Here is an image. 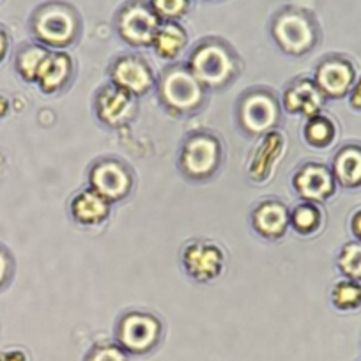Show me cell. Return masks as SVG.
<instances>
[{"mask_svg":"<svg viewBox=\"0 0 361 361\" xmlns=\"http://www.w3.org/2000/svg\"><path fill=\"white\" fill-rule=\"evenodd\" d=\"M353 232L356 238L361 239V211H357L353 218Z\"/></svg>","mask_w":361,"mask_h":361,"instance_id":"cell-31","label":"cell"},{"mask_svg":"<svg viewBox=\"0 0 361 361\" xmlns=\"http://www.w3.org/2000/svg\"><path fill=\"white\" fill-rule=\"evenodd\" d=\"M183 264L193 279L199 282H207L220 275L221 266H224V255L218 246L197 241L185 248Z\"/></svg>","mask_w":361,"mask_h":361,"instance_id":"cell-10","label":"cell"},{"mask_svg":"<svg viewBox=\"0 0 361 361\" xmlns=\"http://www.w3.org/2000/svg\"><path fill=\"white\" fill-rule=\"evenodd\" d=\"M335 177L347 188L361 185V147H343L335 158Z\"/></svg>","mask_w":361,"mask_h":361,"instance_id":"cell-19","label":"cell"},{"mask_svg":"<svg viewBox=\"0 0 361 361\" xmlns=\"http://www.w3.org/2000/svg\"><path fill=\"white\" fill-rule=\"evenodd\" d=\"M50 51L41 44H22L15 55V69L25 82H36L41 66Z\"/></svg>","mask_w":361,"mask_h":361,"instance_id":"cell-20","label":"cell"},{"mask_svg":"<svg viewBox=\"0 0 361 361\" xmlns=\"http://www.w3.org/2000/svg\"><path fill=\"white\" fill-rule=\"evenodd\" d=\"M158 27V15L152 11L151 6L142 0L128 2L117 16V30H119L121 37L133 47L152 44Z\"/></svg>","mask_w":361,"mask_h":361,"instance_id":"cell-6","label":"cell"},{"mask_svg":"<svg viewBox=\"0 0 361 361\" xmlns=\"http://www.w3.org/2000/svg\"><path fill=\"white\" fill-rule=\"evenodd\" d=\"M220 144L211 135H193L186 140L180 154V166L192 179H206L213 176L220 165Z\"/></svg>","mask_w":361,"mask_h":361,"instance_id":"cell-7","label":"cell"},{"mask_svg":"<svg viewBox=\"0 0 361 361\" xmlns=\"http://www.w3.org/2000/svg\"><path fill=\"white\" fill-rule=\"evenodd\" d=\"M324 94L319 89L317 83L310 80H300L287 89L283 96V105L289 112L303 114V116L314 117L321 110Z\"/></svg>","mask_w":361,"mask_h":361,"instance_id":"cell-15","label":"cell"},{"mask_svg":"<svg viewBox=\"0 0 361 361\" xmlns=\"http://www.w3.org/2000/svg\"><path fill=\"white\" fill-rule=\"evenodd\" d=\"M0 361H29L27 353L22 349H8L0 353Z\"/></svg>","mask_w":361,"mask_h":361,"instance_id":"cell-29","label":"cell"},{"mask_svg":"<svg viewBox=\"0 0 361 361\" xmlns=\"http://www.w3.org/2000/svg\"><path fill=\"white\" fill-rule=\"evenodd\" d=\"M114 85L121 87L131 96L145 94L152 87V73L144 59L126 55L114 62L112 66Z\"/></svg>","mask_w":361,"mask_h":361,"instance_id":"cell-11","label":"cell"},{"mask_svg":"<svg viewBox=\"0 0 361 361\" xmlns=\"http://www.w3.org/2000/svg\"><path fill=\"white\" fill-rule=\"evenodd\" d=\"M110 213L109 200L94 190L78 193L71 202V214L78 224L96 225L102 224Z\"/></svg>","mask_w":361,"mask_h":361,"instance_id":"cell-16","label":"cell"},{"mask_svg":"<svg viewBox=\"0 0 361 361\" xmlns=\"http://www.w3.org/2000/svg\"><path fill=\"white\" fill-rule=\"evenodd\" d=\"M279 105L269 92H250L239 106V121L248 133H264L279 121Z\"/></svg>","mask_w":361,"mask_h":361,"instance_id":"cell-8","label":"cell"},{"mask_svg":"<svg viewBox=\"0 0 361 361\" xmlns=\"http://www.w3.org/2000/svg\"><path fill=\"white\" fill-rule=\"evenodd\" d=\"M161 338V322L151 314L131 312L117 326V342L126 353L145 354L154 349Z\"/></svg>","mask_w":361,"mask_h":361,"instance_id":"cell-5","label":"cell"},{"mask_svg":"<svg viewBox=\"0 0 361 361\" xmlns=\"http://www.w3.org/2000/svg\"><path fill=\"white\" fill-rule=\"evenodd\" d=\"M133 177L128 166L116 159L99 161L90 170V186L106 200H119L130 193Z\"/></svg>","mask_w":361,"mask_h":361,"instance_id":"cell-9","label":"cell"},{"mask_svg":"<svg viewBox=\"0 0 361 361\" xmlns=\"http://www.w3.org/2000/svg\"><path fill=\"white\" fill-rule=\"evenodd\" d=\"M190 71L204 85L220 87L232 78L235 59L231 48L218 39L204 41L190 59Z\"/></svg>","mask_w":361,"mask_h":361,"instance_id":"cell-2","label":"cell"},{"mask_svg":"<svg viewBox=\"0 0 361 361\" xmlns=\"http://www.w3.org/2000/svg\"><path fill=\"white\" fill-rule=\"evenodd\" d=\"M305 133H307L308 142L312 145H315V147H326L328 144H331L333 137H335V126L326 117H315L307 126Z\"/></svg>","mask_w":361,"mask_h":361,"instance_id":"cell-24","label":"cell"},{"mask_svg":"<svg viewBox=\"0 0 361 361\" xmlns=\"http://www.w3.org/2000/svg\"><path fill=\"white\" fill-rule=\"evenodd\" d=\"M293 225L300 234H312L321 225V211L312 204H303L294 209Z\"/></svg>","mask_w":361,"mask_h":361,"instance_id":"cell-23","label":"cell"},{"mask_svg":"<svg viewBox=\"0 0 361 361\" xmlns=\"http://www.w3.org/2000/svg\"><path fill=\"white\" fill-rule=\"evenodd\" d=\"M156 51L165 59H173L179 55V51L186 44V32L176 22H166L165 25H159L156 30V36L152 39Z\"/></svg>","mask_w":361,"mask_h":361,"instance_id":"cell-21","label":"cell"},{"mask_svg":"<svg viewBox=\"0 0 361 361\" xmlns=\"http://www.w3.org/2000/svg\"><path fill=\"white\" fill-rule=\"evenodd\" d=\"M333 303L340 310H353L361 305V286L354 280L336 283L333 289Z\"/></svg>","mask_w":361,"mask_h":361,"instance_id":"cell-22","label":"cell"},{"mask_svg":"<svg viewBox=\"0 0 361 361\" xmlns=\"http://www.w3.org/2000/svg\"><path fill=\"white\" fill-rule=\"evenodd\" d=\"M354 80L353 66L342 59H328L317 69V87L329 98H342L347 94Z\"/></svg>","mask_w":361,"mask_h":361,"instance_id":"cell-13","label":"cell"},{"mask_svg":"<svg viewBox=\"0 0 361 361\" xmlns=\"http://www.w3.org/2000/svg\"><path fill=\"white\" fill-rule=\"evenodd\" d=\"M71 76V59L66 54H50L37 73V80L44 92H57Z\"/></svg>","mask_w":361,"mask_h":361,"instance_id":"cell-18","label":"cell"},{"mask_svg":"<svg viewBox=\"0 0 361 361\" xmlns=\"http://www.w3.org/2000/svg\"><path fill=\"white\" fill-rule=\"evenodd\" d=\"M8 50H9V36L8 32H6L4 27L0 25V64H2V61H4L6 55H8Z\"/></svg>","mask_w":361,"mask_h":361,"instance_id":"cell-30","label":"cell"},{"mask_svg":"<svg viewBox=\"0 0 361 361\" xmlns=\"http://www.w3.org/2000/svg\"><path fill=\"white\" fill-rule=\"evenodd\" d=\"M149 6L158 15V18L173 22L188 11L190 0H151Z\"/></svg>","mask_w":361,"mask_h":361,"instance_id":"cell-26","label":"cell"},{"mask_svg":"<svg viewBox=\"0 0 361 361\" xmlns=\"http://www.w3.org/2000/svg\"><path fill=\"white\" fill-rule=\"evenodd\" d=\"M85 361H128V354L121 345L103 343L92 347L85 356Z\"/></svg>","mask_w":361,"mask_h":361,"instance_id":"cell-27","label":"cell"},{"mask_svg":"<svg viewBox=\"0 0 361 361\" xmlns=\"http://www.w3.org/2000/svg\"><path fill=\"white\" fill-rule=\"evenodd\" d=\"M159 94L163 103L176 112H193L199 109L204 98L202 83L183 66H172L163 73Z\"/></svg>","mask_w":361,"mask_h":361,"instance_id":"cell-3","label":"cell"},{"mask_svg":"<svg viewBox=\"0 0 361 361\" xmlns=\"http://www.w3.org/2000/svg\"><path fill=\"white\" fill-rule=\"evenodd\" d=\"M96 110L103 123L110 126H119L126 123L133 114V96L121 87L109 85L98 94Z\"/></svg>","mask_w":361,"mask_h":361,"instance_id":"cell-12","label":"cell"},{"mask_svg":"<svg viewBox=\"0 0 361 361\" xmlns=\"http://www.w3.org/2000/svg\"><path fill=\"white\" fill-rule=\"evenodd\" d=\"M350 103H353V106H356V109H361V80L357 82L356 89H354L353 99H350Z\"/></svg>","mask_w":361,"mask_h":361,"instance_id":"cell-32","label":"cell"},{"mask_svg":"<svg viewBox=\"0 0 361 361\" xmlns=\"http://www.w3.org/2000/svg\"><path fill=\"white\" fill-rule=\"evenodd\" d=\"M287 224H289V213L286 206L275 200L262 202L253 213V227L266 238H280L286 232Z\"/></svg>","mask_w":361,"mask_h":361,"instance_id":"cell-17","label":"cell"},{"mask_svg":"<svg viewBox=\"0 0 361 361\" xmlns=\"http://www.w3.org/2000/svg\"><path fill=\"white\" fill-rule=\"evenodd\" d=\"M338 266L350 280H361V243H350L342 250Z\"/></svg>","mask_w":361,"mask_h":361,"instance_id":"cell-25","label":"cell"},{"mask_svg":"<svg viewBox=\"0 0 361 361\" xmlns=\"http://www.w3.org/2000/svg\"><path fill=\"white\" fill-rule=\"evenodd\" d=\"M298 193L307 200H324L335 190L333 173L324 165H305L294 179Z\"/></svg>","mask_w":361,"mask_h":361,"instance_id":"cell-14","label":"cell"},{"mask_svg":"<svg viewBox=\"0 0 361 361\" xmlns=\"http://www.w3.org/2000/svg\"><path fill=\"white\" fill-rule=\"evenodd\" d=\"M273 36L283 51L301 55L315 43V27L308 15L298 9H286L273 22Z\"/></svg>","mask_w":361,"mask_h":361,"instance_id":"cell-4","label":"cell"},{"mask_svg":"<svg viewBox=\"0 0 361 361\" xmlns=\"http://www.w3.org/2000/svg\"><path fill=\"white\" fill-rule=\"evenodd\" d=\"M30 30L39 43L66 47L78 32V16L64 2H47L30 16Z\"/></svg>","mask_w":361,"mask_h":361,"instance_id":"cell-1","label":"cell"},{"mask_svg":"<svg viewBox=\"0 0 361 361\" xmlns=\"http://www.w3.org/2000/svg\"><path fill=\"white\" fill-rule=\"evenodd\" d=\"M13 273H15V259L11 252L0 243V290L11 282Z\"/></svg>","mask_w":361,"mask_h":361,"instance_id":"cell-28","label":"cell"}]
</instances>
